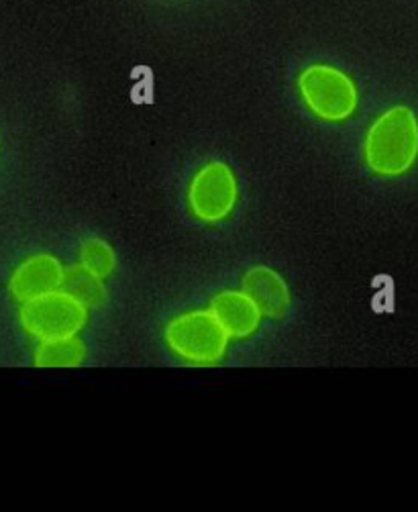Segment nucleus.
<instances>
[{
  "mask_svg": "<svg viewBox=\"0 0 418 512\" xmlns=\"http://www.w3.org/2000/svg\"><path fill=\"white\" fill-rule=\"evenodd\" d=\"M363 158L376 176H404L418 158V121L410 107L396 105L380 115L365 135Z\"/></svg>",
  "mask_w": 418,
  "mask_h": 512,
  "instance_id": "nucleus-1",
  "label": "nucleus"
},
{
  "mask_svg": "<svg viewBox=\"0 0 418 512\" xmlns=\"http://www.w3.org/2000/svg\"><path fill=\"white\" fill-rule=\"evenodd\" d=\"M229 335L211 311H192L172 319L166 327V343L180 360L194 366H213L221 362Z\"/></svg>",
  "mask_w": 418,
  "mask_h": 512,
  "instance_id": "nucleus-2",
  "label": "nucleus"
},
{
  "mask_svg": "<svg viewBox=\"0 0 418 512\" xmlns=\"http://www.w3.org/2000/svg\"><path fill=\"white\" fill-rule=\"evenodd\" d=\"M298 88L308 111L321 121L341 123L357 109V86L339 68L325 64L308 66L298 78Z\"/></svg>",
  "mask_w": 418,
  "mask_h": 512,
  "instance_id": "nucleus-3",
  "label": "nucleus"
},
{
  "mask_svg": "<svg viewBox=\"0 0 418 512\" xmlns=\"http://www.w3.org/2000/svg\"><path fill=\"white\" fill-rule=\"evenodd\" d=\"M19 317L31 337L49 341L78 335L88 323V309L68 292L56 290L23 302Z\"/></svg>",
  "mask_w": 418,
  "mask_h": 512,
  "instance_id": "nucleus-4",
  "label": "nucleus"
},
{
  "mask_svg": "<svg viewBox=\"0 0 418 512\" xmlns=\"http://www.w3.org/2000/svg\"><path fill=\"white\" fill-rule=\"evenodd\" d=\"M237 198V178L225 162L202 166L188 188V207L192 215L211 225L225 221L233 213Z\"/></svg>",
  "mask_w": 418,
  "mask_h": 512,
  "instance_id": "nucleus-5",
  "label": "nucleus"
},
{
  "mask_svg": "<svg viewBox=\"0 0 418 512\" xmlns=\"http://www.w3.org/2000/svg\"><path fill=\"white\" fill-rule=\"evenodd\" d=\"M66 270L51 253H37L25 260L11 276L9 290L15 300L27 302L49 292L62 290Z\"/></svg>",
  "mask_w": 418,
  "mask_h": 512,
  "instance_id": "nucleus-6",
  "label": "nucleus"
},
{
  "mask_svg": "<svg viewBox=\"0 0 418 512\" xmlns=\"http://www.w3.org/2000/svg\"><path fill=\"white\" fill-rule=\"evenodd\" d=\"M241 290L257 304L261 315L270 319H284L292 306L288 284L268 266L249 268L241 280Z\"/></svg>",
  "mask_w": 418,
  "mask_h": 512,
  "instance_id": "nucleus-7",
  "label": "nucleus"
},
{
  "mask_svg": "<svg viewBox=\"0 0 418 512\" xmlns=\"http://www.w3.org/2000/svg\"><path fill=\"white\" fill-rule=\"evenodd\" d=\"M211 313L231 339L251 337L261 323V311L243 290H225L211 300Z\"/></svg>",
  "mask_w": 418,
  "mask_h": 512,
  "instance_id": "nucleus-8",
  "label": "nucleus"
},
{
  "mask_svg": "<svg viewBox=\"0 0 418 512\" xmlns=\"http://www.w3.org/2000/svg\"><path fill=\"white\" fill-rule=\"evenodd\" d=\"M86 360V345L74 337L41 341L35 349L33 362L37 368H76Z\"/></svg>",
  "mask_w": 418,
  "mask_h": 512,
  "instance_id": "nucleus-9",
  "label": "nucleus"
},
{
  "mask_svg": "<svg viewBox=\"0 0 418 512\" xmlns=\"http://www.w3.org/2000/svg\"><path fill=\"white\" fill-rule=\"evenodd\" d=\"M62 290L74 296L76 300H80L86 309H98V306H102L109 298L107 286L102 284V278L90 274L82 266H74L66 270Z\"/></svg>",
  "mask_w": 418,
  "mask_h": 512,
  "instance_id": "nucleus-10",
  "label": "nucleus"
},
{
  "mask_svg": "<svg viewBox=\"0 0 418 512\" xmlns=\"http://www.w3.org/2000/svg\"><path fill=\"white\" fill-rule=\"evenodd\" d=\"M80 266L98 278H109L117 268V255L109 241L88 237L80 245Z\"/></svg>",
  "mask_w": 418,
  "mask_h": 512,
  "instance_id": "nucleus-11",
  "label": "nucleus"
}]
</instances>
